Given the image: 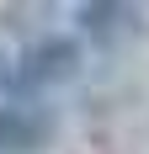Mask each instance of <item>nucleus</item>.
Returning a JSON list of instances; mask_svg holds the SVG:
<instances>
[{"instance_id": "f03ea898", "label": "nucleus", "mask_w": 149, "mask_h": 154, "mask_svg": "<svg viewBox=\"0 0 149 154\" xmlns=\"http://www.w3.org/2000/svg\"><path fill=\"white\" fill-rule=\"evenodd\" d=\"M74 21H80V32H85V37L112 43V37H128V32L138 27V11H133V5H80V11H74Z\"/></svg>"}, {"instance_id": "f257e3e1", "label": "nucleus", "mask_w": 149, "mask_h": 154, "mask_svg": "<svg viewBox=\"0 0 149 154\" xmlns=\"http://www.w3.org/2000/svg\"><path fill=\"white\" fill-rule=\"evenodd\" d=\"M74 64H80V48H74L69 37H43L37 48H27V53L5 69V75H11L5 85L27 96V91L53 85V80H69V75H74Z\"/></svg>"}]
</instances>
